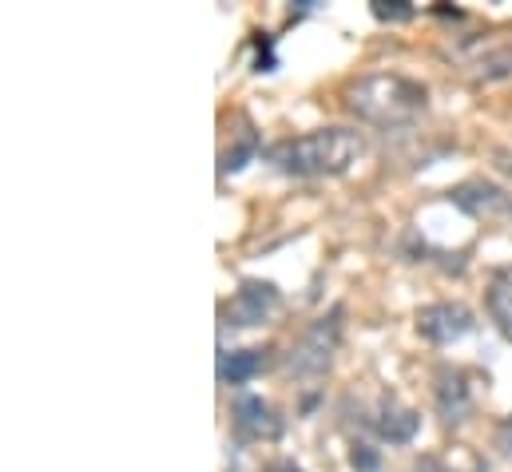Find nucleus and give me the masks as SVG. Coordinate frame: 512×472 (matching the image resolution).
<instances>
[{"instance_id": "423d86ee", "label": "nucleus", "mask_w": 512, "mask_h": 472, "mask_svg": "<svg viewBox=\"0 0 512 472\" xmlns=\"http://www.w3.org/2000/svg\"><path fill=\"white\" fill-rule=\"evenodd\" d=\"M235 425H239V433L251 437V441H274V437L282 433V421H278V413L270 409V401L251 397V393L235 401Z\"/></svg>"}, {"instance_id": "f3484780", "label": "nucleus", "mask_w": 512, "mask_h": 472, "mask_svg": "<svg viewBox=\"0 0 512 472\" xmlns=\"http://www.w3.org/2000/svg\"><path fill=\"white\" fill-rule=\"evenodd\" d=\"M505 167H509V171H512V163H505Z\"/></svg>"}, {"instance_id": "9b49d317", "label": "nucleus", "mask_w": 512, "mask_h": 472, "mask_svg": "<svg viewBox=\"0 0 512 472\" xmlns=\"http://www.w3.org/2000/svg\"><path fill=\"white\" fill-rule=\"evenodd\" d=\"M489 310H493V318L501 322V330L512 334V270H501V274H497V282H493V290H489Z\"/></svg>"}, {"instance_id": "dca6fc26", "label": "nucleus", "mask_w": 512, "mask_h": 472, "mask_svg": "<svg viewBox=\"0 0 512 472\" xmlns=\"http://www.w3.org/2000/svg\"><path fill=\"white\" fill-rule=\"evenodd\" d=\"M473 472H485V465H473Z\"/></svg>"}, {"instance_id": "7ed1b4c3", "label": "nucleus", "mask_w": 512, "mask_h": 472, "mask_svg": "<svg viewBox=\"0 0 512 472\" xmlns=\"http://www.w3.org/2000/svg\"><path fill=\"white\" fill-rule=\"evenodd\" d=\"M338 342H342V310H330L326 318H318L302 342L290 350V373L294 377H314L330 365V357L338 354Z\"/></svg>"}, {"instance_id": "9d476101", "label": "nucleus", "mask_w": 512, "mask_h": 472, "mask_svg": "<svg viewBox=\"0 0 512 472\" xmlns=\"http://www.w3.org/2000/svg\"><path fill=\"white\" fill-rule=\"evenodd\" d=\"M473 76L477 80H509L512 76V40L505 44H493V48H485L477 60H473Z\"/></svg>"}, {"instance_id": "0eeeda50", "label": "nucleus", "mask_w": 512, "mask_h": 472, "mask_svg": "<svg viewBox=\"0 0 512 472\" xmlns=\"http://www.w3.org/2000/svg\"><path fill=\"white\" fill-rule=\"evenodd\" d=\"M433 397H437V413L445 421H465V413L473 409V397H469V385H465L461 369H441L437 385H433Z\"/></svg>"}, {"instance_id": "1a4fd4ad", "label": "nucleus", "mask_w": 512, "mask_h": 472, "mask_svg": "<svg viewBox=\"0 0 512 472\" xmlns=\"http://www.w3.org/2000/svg\"><path fill=\"white\" fill-rule=\"evenodd\" d=\"M266 369V350H235L219 361V377L227 385H247Z\"/></svg>"}, {"instance_id": "20e7f679", "label": "nucleus", "mask_w": 512, "mask_h": 472, "mask_svg": "<svg viewBox=\"0 0 512 472\" xmlns=\"http://www.w3.org/2000/svg\"><path fill=\"white\" fill-rule=\"evenodd\" d=\"M469 330H473V310L461 302H433V306L417 310V334L433 346L461 342Z\"/></svg>"}, {"instance_id": "39448f33", "label": "nucleus", "mask_w": 512, "mask_h": 472, "mask_svg": "<svg viewBox=\"0 0 512 472\" xmlns=\"http://www.w3.org/2000/svg\"><path fill=\"white\" fill-rule=\"evenodd\" d=\"M274 306H278V286H274V282L247 278V282L235 290L231 306H227V322H231V326H258Z\"/></svg>"}, {"instance_id": "4468645a", "label": "nucleus", "mask_w": 512, "mask_h": 472, "mask_svg": "<svg viewBox=\"0 0 512 472\" xmlns=\"http://www.w3.org/2000/svg\"><path fill=\"white\" fill-rule=\"evenodd\" d=\"M354 469L374 472V469H378V457H374V453H370L366 445H358V449H354Z\"/></svg>"}, {"instance_id": "6e6552de", "label": "nucleus", "mask_w": 512, "mask_h": 472, "mask_svg": "<svg viewBox=\"0 0 512 472\" xmlns=\"http://www.w3.org/2000/svg\"><path fill=\"white\" fill-rule=\"evenodd\" d=\"M417 425H421V417H417L413 409L397 405L393 397H385L382 409H378V417H374L378 437L389 441V445H405V441H413V437H417Z\"/></svg>"}, {"instance_id": "ddd939ff", "label": "nucleus", "mask_w": 512, "mask_h": 472, "mask_svg": "<svg viewBox=\"0 0 512 472\" xmlns=\"http://www.w3.org/2000/svg\"><path fill=\"white\" fill-rule=\"evenodd\" d=\"M374 16L378 20H409L413 8L405 0H374Z\"/></svg>"}, {"instance_id": "f03ea898", "label": "nucleus", "mask_w": 512, "mask_h": 472, "mask_svg": "<svg viewBox=\"0 0 512 472\" xmlns=\"http://www.w3.org/2000/svg\"><path fill=\"white\" fill-rule=\"evenodd\" d=\"M429 104V92L409 80V76H397V72H378V76H362L346 88V108L362 123H374V127H405L425 112Z\"/></svg>"}, {"instance_id": "f257e3e1", "label": "nucleus", "mask_w": 512, "mask_h": 472, "mask_svg": "<svg viewBox=\"0 0 512 472\" xmlns=\"http://www.w3.org/2000/svg\"><path fill=\"white\" fill-rule=\"evenodd\" d=\"M366 151L362 131L354 127H318L306 135H290L270 147V163L286 175L298 179H318V175H346Z\"/></svg>"}, {"instance_id": "f8f14e48", "label": "nucleus", "mask_w": 512, "mask_h": 472, "mask_svg": "<svg viewBox=\"0 0 512 472\" xmlns=\"http://www.w3.org/2000/svg\"><path fill=\"white\" fill-rule=\"evenodd\" d=\"M255 151H258V139H255V131L247 127V131H243V139H239L235 147H227V151H223V175L243 171V167L255 159Z\"/></svg>"}, {"instance_id": "2eb2a0df", "label": "nucleus", "mask_w": 512, "mask_h": 472, "mask_svg": "<svg viewBox=\"0 0 512 472\" xmlns=\"http://www.w3.org/2000/svg\"><path fill=\"white\" fill-rule=\"evenodd\" d=\"M266 472H302V469H298L294 461H278V465H270Z\"/></svg>"}]
</instances>
